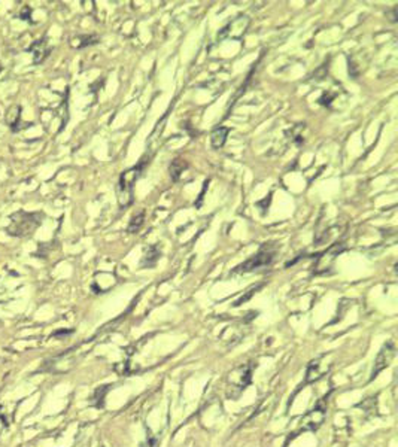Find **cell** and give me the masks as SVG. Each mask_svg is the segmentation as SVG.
Instances as JSON below:
<instances>
[{
  "mask_svg": "<svg viewBox=\"0 0 398 447\" xmlns=\"http://www.w3.org/2000/svg\"><path fill=\"white\" fill-rule=\"evenodd\" d=\"M142 447H158V438L154 437V435H149L148 440H146V443L142 444Z\"/></svg>",
  "mask_w": 398,
  "mask_h": 447,
  "instance_id": "cell-13",
  "label": "cell"
},
{
  "mask_svg": "<svg viewBox=\"0 0 398 447\" xmlns=\"http://www.w3.org/2000/svg\"><path fill=\"white\" fill-rule=\"evenodd\" d=\"M109 391V386H102V388H99L97 391H96V395H94V398L99 401L96 406L97 407H102L103 406V398H105V395H106V392Z\"/></svg>",
  "mask_w": 398,
  "mask_h": 447,
  "instance_id": "cell-12",
  "label": "cell"
},
{
  "mask_svg": "<svg viewBox=\"0 0 398 447\" xmlns=\"http://www.w3.org/2000/svg\"><path fill=\"white\" fill-rule=\"evenodd\" d=\"M143 218H145V212H143V210H140L139 213H136V215L131 218L127 231H128V233H136V231H139V228H140L142 224H143Z\"/></svg>",
  "mask_w": 398,
  "mask_h": 447,
  "instance_id": "cell-11",
  "label": "cell"
},
{
  "mask_svg": "<svg viewBox=\"0 0 398 447\" xmlns=\"http://www.w3.org/2000/svg\"><path fill=\"white\" fill-rule=\"evenodd\" d=\"M394 356H395V346H394L392 341H389V343H386L382 347V350L377 353V356L374 360V367H373V371H371L370 382L374 380L379 373H382L386 367L391 364V361L394 360Z\"/></svg>",
  "mask_w": 398,
  "mask_h": 447,
  "instance_id": "cell-5",
  "label": "cell"
},
{
  "mask_svg": "<svg viewBox=\"0 0 398 447\" xmlns=\"http://www.w3.org/2000/svg\"><path fill=\"white\" fill-rule=\"evenodd\" d=\"M239 374L236 376L234 373L230 374V380H231V389L237 388L239 389V394L242 391H245V388L251 383V376H252V367L251 366H245L240 367L236 370Z\"/></svg>",
  "mask_w": 398,
  "mask_h": 447,
  "instance_id": "cell-7",
  "label": "cell"
},
{
  "mask_svg": "<svg viewBox=\"0 0 398 447\" xmlns=\"http://www.w3.org/2000/svg\"><path fill=\"white\" fill-rule=\"evenodd\" d=\"M29 51L33 54V63L35 64H40L48 55H49V48L46 46V41L40 39L38 42H33V45L29 48Z\"/></svg>",
  "mask_w": 398,
  "mask_h": 447,
  "instance_id": "cell-8",
  "label": "cell"
},
{
  "mask_svg": "<svg viewBox=\"0 0 398 447\" xmlns=\"http://www.w3.org/2000/svg\"><path fill=\"white\" fill-rule=\"evenodd\" d=\"M188 167V164L185 160H182V158H175L172 164H170V176H172V179L173 181H178L179 179V176L184 173V170Z\"/></svg>",
  "mask_w": 398,
  "mask_h": 447,
  "instance_id": "cell-10",
  "label": "cell"
},
{
  "mask_svg": "<svg viewBox=\"0 0 398 447\" xmlns=\"http://www.w3.org/2000/svg\"><path fill=\"white\" fill-rule=\"evenodd\" d=\"M324 356L319 358L316 361H312L309 367H307V371H306V383H313V382H318L319 379H322L331 368V364H324L322 363Z\"/></svg>",
  "mask_w": 398,
  "mask_h": 447,
  "instance_id": "cell-6",
  "label": "cell"
},
{
  "mask_svg": "<svg viewBox=\"0 0 398 447\" xmlns=\"http://www.w3.org/2000/svg\"><path fill=\"white\" fill-rule=\"evenodd\" d=\"M143 164L145 161L139 164L137 167H133L130 170H125L122 171L120 177V182H118V188H117V193H118V202H120L121 207H127L130 204L133 203V187L143 168Z\"/></svg>",
  "mask_w": 398,
  "mask_h": 447,
  "instance_id": "cell-2",
  "label": "cell"
},
{
  "mask_svg": "<svg viewBox=\"0 0 398 447\" xmlns=\"http://www.w3.org/2000/svg\"><path fill=\"white\" fill-rule=\"evenodd\" d=\"M325 416H327V407L324 404V401H321L313 410H310L301 417L298 431H316L324 423Z\"/></svg>",
  "mask_w": 398,
  "mask_h": 447,
  "instance_id": "cell-4",
  "label": "cell"
},
{
  "mask_svg": "<svg viewBox=\"0 0 398 447\" xmlns=\"http://www.w3.org/2000/svg\"><path fill=\"white\" fill-rule=\"evenodd\" d=\"M43 215L40 212L18 210L9 216L11 222L6 227V233L12 237H27L42 224Z\"/></svg>",
  "mask_w": 398,
  "mask_h": 447,
  "instance_id": "cell-1",
  "label": "cell"
},
{
  "mask_svg": "<svg viewBox=\"0 0 398 447\" xmlns=\"http://www.w3.org/2000/svg\"><path fill=\"white\" fill-rule=\"evenodd\" d=\"M275 255H276V246L266 243L254 256H251L249 259H246L245 262L237 265L233 273H248V272L260 269V267L269 265L273 261Z\"/></svg>",
  "mask_w": 398,
  "mask_h": 447,
  "instance_id": "cell-3",
  "label": "cell"
},
{
  "mask_svg": "<svg viewBox=\"0 0 398 447\" xmlns=\"http://www.w3.org/2000/svg\"><path fill=\"white\" fill-rule=\"evenodd\" d=\"M230 133V128L227 127H218L212 131V136H210V142H212V146L215 149H219L224 146L225 140H227V136Z\"/></svg>",
  "mask_w": 398,
  "mask_h": 447,
  "instance_id": "cell-9",
  "label": "cell"
}]
</instances>
